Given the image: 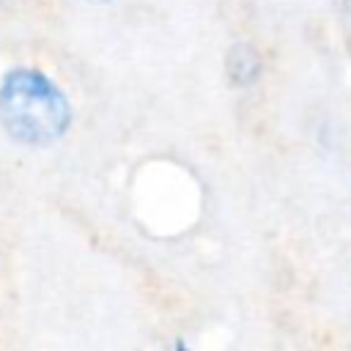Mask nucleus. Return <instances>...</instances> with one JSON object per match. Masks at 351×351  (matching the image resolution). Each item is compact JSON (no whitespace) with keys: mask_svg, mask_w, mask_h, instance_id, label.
<instances>
[{"mask_svg":"<svg viewBox=\"0 0 351 351\" xmlns=\"http://www.w3.org/2000/svg\"><path fill=\"white\" fill-rule=\"evenodd\" d=\"M0 126L22 145H52L71 126V101L38 66H11L0 74Z\"/></svg>","mask_w":351,"mask_h":351,"instance_id":"nucleus-1","label":"nucleus"},{"mask_svg":"<svg viewBox=\"0 0 351 351\" xmlns=\"http://www.w3.org/2000/svg\"><path fill=\"white\" fill-rule=\"evenodd\" d=\"M222 69L233 88H252L261 82L266 60H263V52L252 41H233L225 49Z\"/></svg>","mask_w":351,"mask_h":351,"instance_id":"nucleus-2","label":"nucleus"},{"mask_svg":"<svg viewBox=\"0 0 351 351\" xmlns=\"http://www.w3.org/2000/svg\"><path fill=\"white\" fill-rule=\"evenodd\" d=\"M82 3H93V5H107V3H112V0H82Z\"/></svg>","mask_w":351,"mask_h":351,"instance_id":"nucleus-3","label":"nucleus"},{"mask_svg":"<svg viewBox=\"0 0 351 351\" xmlns=\"http://www.w3.org/2000/svg\"><path fill=\"white\" fill-rule=\"evenodd\" d=\"M8 3H11V0H0V14H3L5 8H8Z\"/></svg>","mask_w":351,"mask_h":351,"instance_id":"nucleus-4","label":"nucleus"}]
</instances>
